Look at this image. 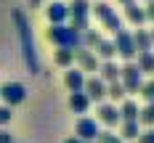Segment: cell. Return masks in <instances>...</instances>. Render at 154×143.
I'll return each instance as SVG.
<instances>
[{"label":"cell","mask_w":154,"mask_h":143,"mask_svg":"<svg viewBox=\"0 0 154 143\" xmlns=\"http://www.w3.org/2000/svg\"><path fill=\"white\" fill-rule=\"evenodd\" d=\"M106 95L114 101V106H117V101L122 103L125 98H128V95H125V88L120 85V82H109V85H106Z\"/></svg>","instance_id":"24"},{"label":"cell","mask_w":154,"mask_h":143,"mask_svg":"<svg viewBox=\"0 0 154 143\" xmlns=\"http://www.w3.org/2000/svg\"><path fill=\"white\" fill-rule=\"evenodd\" d=\"M66 8H69V24H66V27H72V29L80 32V34L85 29H91V27H88V21H91V3H88V0H72Z\"/></svg>","instance_id":"3"},{"label":"cell","mask_w":154,"mask_h":143,"mask_svg":"<svg viewBox=\"0 0 154 143\" xmlns=\"http://www.w3.org/2000/svg\"><path fill=\"white\" fill-rule=\"evenodd\" d=\"M45 37L48 43H53L56 48H66V50H77L80 48V32H75L72 27H48L45 29Z\"/></svg>","instance_id":"2"},{"label":"cell","mask_w":154,"mask_h":143,"mask_svg":"<svg viewBox=\"0 0 154 143\" xmlns=\"http://www.w3.org/2000/svg\"><path fill=\"white\" fill-rule=\"evenodd\" d=\"M138 103L136 101H130V98H125L122 106H120V119L122 122H138Z\"/></svg>","instance_id":"17"},{"label":"cell","mask_w":154,"mask_h":143,"mask_svg":"<svg viewBox=\"0 0 154 143\" xmlns=\"http://www.w3.org/2000/svg\"><path fill=\"white\" fill-rule=\"evenodd\" d=\"M69 109L75 111V114H85V111L91 109L88 95L85 93H69Z\"/></svg>","instance_id":"18"},{"label":"cell","mask_w":154,"mask_h":143,"mask_svg":"<svg viewBox=\"0 0 154 143\" xmlns=\"http://www.w3.org/2000/svg\"><path fill=\"white\" fill-rule=\"evenodd\" d=\"M96 58H98V61H112V58H114V43H112V40H101V43L96 45Z\"/></svg>","instance_id":"19"},{"label":"cell","mask_w":154,"mask_h":143,"mask_svg":"<svg viewBox=\"0 0 154 143\" xmlns=\"http://www.w3.org/2000/svg\"><path fill=\"white\" fill-rule=\"evenodd\" d=\"M138 125L154 127V101H152V103H146V106L138 111Z\"/></svg>","instance_id":"25"},{"label":"cell","mask_w":154,"mask_h":143,"mask_svg":"<svg viewBox=\"0 0 154 143\" xmlns=\"http://www.w3.org/2000/svg\"><path fill=\"white\" fill-rule=\"evenodd\" d=\"M141 74H146V72H152L154 74V53L152 50H146V53H138V61H136Z\"/></svg>","instance_id":"21"},{"label":"cell","mask_w":154,"mask_h":143,"mask_svg":"<svg viewBox=\"0 0 154 143\" xmlns=\"http://www.w3.org/2000/svg\"><path fill=\"white\" fill-rule=\"evenodd\" d=\"M114 53H120L125 61H133L136 58V45H133V34L128 29H120L117 34H114Z\"/></svg>","instance_id":"7"},{"label":"cell","mask_w":154,"mask_h":143,"mask_svg":"<svg viewBox=\"0 0 154 143\" xmlns=\"http://www.w3.org/2000/svg\"><path fill=\"white\" fill-rule=\"evenodd\" d=\"M0 143H14V135H11L5 127H0Z\"/></svg>","instance_id":"31"},{"label":"cell","mask_w":154,"mask_h":143,"mask_svg":"<svg viewBox=\"0 0 154 143\" xmlns=\"http://www.w3.org/2000/svg\"><path fill=\"white\" fill-rule=\"evenodd\" d=\"M29 3H32V8H35V5H37V3H40V0H29Z\"/></svg>","instance_id":"34"},{"label":"cell","mask_w":154,"mask_h":143,"mask_svg":"<svg viewBox=\"0 0 154 143\" xmlns=\"http://www.w3.org/2000/svg\"><path fill=\"white\" fill-rule=\"evenodd\" d=\"M120 3H122V5H130V3H136V0H120Z\"/></svg>","instance_id":"33"},{"label":"cell","mask_w":154,"mask_h":143,"mask_svg":"<svg viewBox=\"0 0 154 143\" xmlns=\"http://www.w3.org/2000/svg\"><path fill=\"white\" fill-rule=\"evenodd\" d=\"M53 61L64 66V69H69L72 64H75V50H66V48H59L56 53H53Z\"/></svg>","instance_id":"22"},{"label":"cell","mask_w":154,"mask_h":143,"mask_svg":"<svg viewBox=\"0 0 154 143\" xmlns=\"http://www.w3.org/2000/svg\"><path fill=\"white\" fill-rule=\"evenodd\" d=\"M82 93L88 95V101H104L106 98V85L101 82L98 77H85V88H82Z\"/></svg>","instance_id":"10"},{"label":"cell","mask_w":154,"mask_h":143,"mask_svg":"<svg viewBox=\"0 0 154 143\" xmlns=\"http://www.w3.org/2000/svg\"><path fill=\"white\" fill-rule=\"evenodd\" d=\"M96 143H122V138L117 133H112V130H101L98 138H96Z\"/></svg>","instance_id":"26"},{"label":"cell","mask_w":154,"mask_h":143,"mask_svg":"<svg viewBox=\"0 0 154 143\" xmlns=\"http://www.w3.org/2000/svg\"><path fill=\"white\" fill-rule=\"evenodd\" d=\"M120 85L125 88V95L138 93L143 85V74L138 72L136 61H125V66H120Z\"/></svg>","instance_id":"4"},{"label":"cell","mask_w":154,"mask_h":143,"mask_svg":"<svg viewBox=\"0 0 154 143\" xmlns=\"http://www.w3.org/2000/svg\"><path fill=\"white\" fill-rule=\"evenodd\" d=\"M104 37L98 34L96 29H85L82 34H80V48H85V50H91V48H96L98 43H101Z\"/></svg>","instance_id":"20"},{"label":"cell","mask_w":154,"mask_h":143,"mask_svg":"<svg viewBox=\"0 0 154 143\" xmlns=\"http://www.w3.org/2000/svg\"><path fill=\"white\" fill-rule=\"evenodd\" d=\"M146 3H149V0H146Z\"/></svg>","instance_id":"36"},{"label":"cell","mask_w":154,"mask_h":143,"mask_svg":"<svg viewBox=\"0 0 154 143\" xmlns=\"http://www.w3.org/2000/svg\"><path fill=\"white\" fill-rule=\"evenodd\" d=\"M149 34H152V45H154V29H152V32H149Z\"/></svg>","instance_id":"35"},{"label":"cell","mask_w":154,"mask_h":143,"mask_svg":"<svg viewBox=\"0 0 154 143\" xmlns=\"http://www.w3.org/2000/svg\"><path fill=\"white\" fill-rule=\"evenodd\" d=\"M11 117H14V111L8 109V106H0V127H5L11 122Z\"/></svg>","instance_id":"28"},{"label":"cell","mask_w":154,"mask_h":143,"mask_svg":"<svg viewBox=\"0 0 154 143\" xmlns=\"http://www.w3.org/2000/svg\"><path fill=\"white\" fill-rule=\"evenodd\" d=\"M75 61L80 64V72L85 74V72H98V66L101 61L96 58V53L93 50H85V48H77L75 50Z\"/></svg>","instance_id":"9"},{"label":"cell","mask_w":154,"mask_h":143,"mask_svg":"<svg viewBox=\"0 0 154 143\" xmlns=\"http://www.w3.org/2000/svg\"><path fill=\"white\" fill-rule=\"evenodd\" d=\"M0 98H3V106H8V109H14L19 103H24L27 101V85L24 82H5V85H0Z\"/></svg>","instance_id":"5"},{"label":"cell","mask_w":154,"mask_h":143,"mask_svg":"<svg viewBox=\"0 0 154 143\" xmlns=\"http://www.w3.org/2000/svg\"><path fill=\"white\" fill-rule=\"evenodd\" d=\"M125 19L136 27V29H141V24L146 21V16H143V8H141L138 3H130V5H125Z\"/></svg>","instance_id":"16"},{"label":"cell","mask_w":154,"mask_h":143,"mask_svg":"<svg viewBox=\"0 0 154 143\" xmlns=\"http://www.w3.org/2000/svg\"><path fill=\"white\" fill-rule=\"evenodd\" d=\"M64 143H96V141H80V138H66Z\"/></svg>","instance_id":"32"},{"label":"cell","mask_w":154,"mask_h":143,"mask_svg":"<svg viewBox=\"0 0 154 143\" xmlns=\"http://www.w3.org/2000/svg\"><path fill=\"white\" fill-rule=\"evenodd\" d=\"M98 125H106V127H114L120 122V109L114 103H98V117H96Z\"/></svg>","instance_id":"12"},{"label":"cell","mask_w":154,"mask_h":143,"mask_svg":"<svg viewBox=\"0 0 154 143\" xmlns=\"http://www.w3.org/2000/svg\"><path fill=\"white\" fill-rule=\"evenodd\" d=\"M143 16H146V21H154V0L146 3V8H143Z\"/></svg>","instance_id":"30"},{"label":"cell","mask_w":154,"mask_h":143,"mask_svg":"<svg viewBox=\"0 0 154 143\" xmlns=\"http://www.w3.org/2000/svg\"><path fill=\"white\" fill-rule=\"evenodd\" d=\"M14 21L19 27V37H21V53H24V61H27V69L32 74L40 72V61H37V50H35V40H32V29H29V21L21 11H14Z\"/></svg>","instance_id":"1"},{"label":"cell","mask_w":154,"mask_h":143,"mask_svg":"<svg viewBox=\"0 0 154 143\" xmlns=\"http://www.w3.org/2000/svg\"><path fill=\"white\" fill-rule=\"evenodd\" d=\"M98 79L104 82V85H109V82H120V66L114 61H101V66H98Z\"/></svg>","instance_id":"14"},{"label":"cell","mask_w":154,"mask_h":143,"mask_svg":"<svg viewBox=\"0 0 154 143\" xmlns=\"http://www.w3.org/2000/svg\"><path fill=\"white\" fill-rule=\"evenodd\" d=\"M75 138H80V141H96L98 138V133H101V125L96 122V119H91V117H80L75 125Z\"/></svg>","instance_id":"8"},{"label":"cell","mask_w":154,"mask_h":143,"mask_svg":"<svg viewBox=\"0 0 154 143\" xmlns=\"http://www.w3.org/2000/svg\"><path fill=\"white\" fill-rule=\"evenodd\" d=\"M138 135H141L138 122H122V127H120V138L122 141H136Z\"/></svg>","instance_id":"23"},{"label":"cell","mask_w":154,"mask_h":143,"mask_svg":"<svg viewBox=\"0 0 154 143\" xmlns=\"http://www.w3.org/2000/svg\"><path fill=\"white\" fill-rule=\"evenodd\" d=\"M130 34H133L136 53H146V50H152V34H149V29H136V32H130Z\"/></svg>","instance_id":"15"},{"label":"cell","mask_w":154,"mask_h":143,"mask_svg":"<svg viewBox=\"0 0 154 143\" xmlns=\"http://www.w3.org/2000/svg\"><path fill=\"white\" fill-rule=\"evenodd\" d=\"M48 21H51V27H61V24H66L69 21V8L64 5V3H59V0H53L51 5H48Z\"/></svg>","instance_id":"11"},{"label":"cell","mask_w":154,"mask_h":143,"mask_svg":"<svg viewBox=\"0 0 154 143\" xmlns=\"http://www.w3.org/2000/svg\"><path fill=\"white\" fill-rule=\"evenodd\" d=\"M138 143H154V127H149V130H143L138 138H136Z\"/></svg>","instance_id":"29"},{"label":"cell","mask_w":154,"mask_h":143,"mask_svg":"<svg viewBox=\"0 0 154 143\" xmlns=\"http://www.w3.org/2000/svg\"><path fill=\"white\" fill-rule=\"evenodd\" d=\"M91 11H93L96 16H98V19H101V24H104L106 29H112L114 34L122 29V19H120V16L112 11V5H109V3H96Z\"/></svg>","instance_id":"6"},{"label":"cell","mask_w":154,"mask_h":143,"mask_svg":"<svg viewBox=\"0 0 154 143\" xmlns=\"http://www.w3.org/2000/svg\"><path fill=\"white\" fill-rule=\"evenodd\" d=\"M138 93L146 98V103H152V101H154V79H143V85H141Z\"/></svg>","instance_id":"27"},{"label":"cell","mask_w":154,"mask_h":143,"mask_svg":"<svg viewBox=\"0 0 154 143\" xmlns=\"http://www.w3.org/2000/svg\"><path fill=\"white\" fill-rule=\"evenodd\" d=\"M64 85L69 88V93H82V88H85V74H82L80 69H69V72L64 74Z\"/></svg>","instance_id":"13"}]
</instances>
